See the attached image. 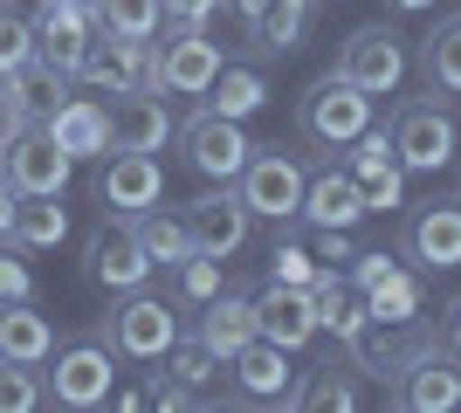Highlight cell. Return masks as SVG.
Returning <instances> with one entry per match:
<instances>
[{
	"label": "cell",
	"instance_id": "6da1fadb",
	"mask_svg": "<svg viewBox=\"0 0 461 413\" xmlns=\"http://www.w3.org/2000/svg\"><path fill=\"white\" fill-rule=\"evenodd\" d=\"M96 337H104L117 358H131V365H158V358L173 352L186 331H179V303H173V296L124 290V303H117V310L96 324Z\"/></svg>",
	"mask_w": 461,
	"mask_h": 413
},
{
	"label": "cell",
	"instance_id": "7a4b0ae2",
	"mask_svg": "<svg viewBox=\"0 0 461 413\" xmlns=\"http://www.w3.org/2000/svg\"><path fill=\"white\" fill-rule=\"evenodd\" d=\"M296 131H303L310 145H324V152H345L358 131H372V97L330 69V76H317L303 97H296Z\"/></svg>",
	"mask_w": 461,
	"mask_h": 413
},
{
	"label": "cell",
	"instance_id": "3957f363",
	"mask_svg": "<svg viewBox=\"0 0 461 413\" xmlns=\"http://www.w3.org/2000/svg\"><path fill=\"white\" fill-rule=\"evenodd\" d=\"M303 158L296 152H276V145H255L249 166H241V179H234V193H241V207L262 220H276V228H289V220L303 214Z\"/></svg>",
	"mask_w": 461,
	"mask_h": 413
},
{
	"label": "cell",
	"instance_id": "277c9868",
	"mask_svg": "<svg viewBox=\"0 0 461 413\" xmlns=\"http://www.w3.org/2000/svg\"><path fill=\"white\" fill-rule=\"evenodd\" d=\"M90 35H96V0H41L35 7V69L49 83H69Z\"/></svg>",
	"mask_w": 461,
	"mask_h": 413
},
{
	"label": "cell",
	"instance_id": "5b68a950",
	"mask_svg": "<svg viewBox=\"0 0 461 413\" xmlns=\"http://www.w3.org/2000/svg\"><path fill=\"white\" fill-rule=\"evenodd\" d=\"M179 152H186V166H193L200 179H213V186H234L255 145H249V131H241V118L193 111V118L179 124Z\"/></svg>",
	"mask_w": 461,
	"mask_h": 413
},
{
	"label": "cell",
	"instance_id": "8992f818",
	"mask_svg": "<svg viewBox=\"0 0 461 413\" xmlns=\"http://www.w3.org/2000/svg\"><path fill=\"white\" fill-rule=\"evenodd\" d=\"M83 269H90V283L124 296V290H145V275H152L158 262L145 256V241H138V228L124 214H104L90 228V241H83Z\"/></svg>",
	"mask_w": 461,
	"mask_h": 413
},
{
	"label": "cell",
	"instance_id": "52a82bcc",
	"mask_svg": "<svg viewBox=\"0 0 461 413\" xmlns=\"http://www.w3.org/2000/svg\"><path fill=\"white\" fill-rule=\"evenodd\" d=\"M406 69H413V56H406V41L385 28V21H372V28H351L345 49H338V76L358 83L366 97H393L406 83Z\"/></svg>",
	"mask_w": 461,
	"mask_h": 413
},
{
	"label": "cell",
	"instance_id": "ba28073f",
	"mask_svg": "<svg viewBox=\"0 0 461 413\" xmlns=\"http://www.w3.org/2000/svg\"><path fill=\"white\" fill-rule=\"evenodd\" d=\"M117 386V352L104 345V337H77V345H56V373H49V400L56 407H104Z\"/></svg>",
	"mask_w": 461,
	"mask_h": 413
},
{
	"label": "cell",
	"instance_id": "9c48e42d",
	"mask_svg": "<svg viewBox=\"0 0 461 413\" xmlns=\"http://www.w3.org/2000/svg\"><path fill=\"white\" fill-rule=\"evenodd\" d=\"M393 407L406 413H447L461 407V358L441 337H427L420 352H406V365L393 373Z\"/></svg>",
	"mask_w": 461,
	"mask_h": 413
},
{
	"label": "cell",
	"instance_id": "30bf717a",
	"mask_svg": "<svg viewBox=\"0 0 461 413\" xmlns=\"http://www.w3.org/2000/svg\"><path fill=\"white\" fill-rule=\"evenodd\" d=\"M385 138H393V152H400L406 173H447L455 152H461V131H455V118H447L441 103H400Z\"/></svg>",
	"mask_w": 461,
	"mask_h": 413
},
{
	"label": "cell",
	"instance_id": "8fae6325",
	"mask_svg": "<svg viewBox=\"0 0 461 413\" xmlns=\"http://www.w3.org/2000/svg\"><path fill=\"white\" fill-rule=\"evenodd\" d=\"M0 173H7V186H14V193H69L77 158L62 152L41 124H21V131L0 145Z\"/></svg>",
	"mask_w": 461,
	"mask_h": 413
},
{
	"label": "cell",
	"instance_id": "7c38bea8",
	"mask_svg": "<svg viewBox=\"0 0 461 413\" xmlns=\"http://www.w3.org/2000/svg\"><path fill=\"white\" fill-rule=\"evenodd\" d=\"M221 76V49L207 28H173L166 41H152V90L166 97H207V83Z\"/></svg>",
	"mask_w": 461,
	"mask_h": 413
},
{
	"label": "cell",
	"instance_id": "4fadbf2b",
	"mask_svg": "<svg viewBox=\"0 0 461 413\" xmlns=\"http://www.w3.org/2000/svg\"><path fill=\"white\" fill-rule=\"evenodd\" d=\"M69 83H90V90H111V97H124V90H152V41L104 35V28H96V35L83 41L77 76H69Z\"/></svg>",
	"mask_w": 461,
	"mask_h": 413
},
{
	"label": "cell",
	"instance_id": "5bb4252c",
	"mask_svg": "<svg viewBox=\"0 0 461 413\" xmlns=\"http://www.w3.org/2000/svg\"><path fill=\"white\" fill-rule=\"evenodd\" d=\"M158 200H166V166L152 152H104V166H96V207L104 214L131 220Z\"/></svg>",
	"mask_w": 461,
	"mask_h": 413
},
{
	"label": "cell",
	"instance_id": "9a60e30c",
	"mask_svg": "<svg viewBox=\"0 0 461 413\" xmlns=\"http://www.w3.org/2000/svg\"><path fill=\"white\" fill-rule=\"evenodd\" d=\"M179 220H186V235H193V248L200 256H213V262H228V256H241L249 248V207H241V193L234 186H213V193H200V200H186L179 207Z\"/></svg>",
	"mask_w": 461,
	"mask_h": 413
},
{
	"label": "cell",
	"instance_id": "2e32d148",
	"mask_svg": "<svg viewBox=\"0 0 461 413\" xmlns=\"http://www.w3.org/2000/svg\"><path fill=\"white\" fill-rule=\"evenodd\" d=\"M228 373H234V400H228V407H289L296 365H289L283 345H269V337H249V345L228 358Z\"/></svg>",
	"mask_w": 461,
	"mask_h": 413
},
{
	"label": "cell",
	"instance_id": "e0dca14e",
	"mask_svg": "<svg viewBox=\"0 0 461 413\" xmlns=\"http://www.w3.org/2000/svg\"><path fill=\"white\" fill-rule=\"evenodd\" d=\"M345 173L358 179L366 214H393V207H406V166H400V152H393V138H385V131H358V138H351Z\"/></svg>",
	"mask_w": 461,
	"mask_h": 413
},
{
	"label": "cell",
	"instance_id": "ac0fdd59",
	"mask_svg": "<svg viewBox=\"0 0 461 413\" xmlns=\"http://www.w3.org/2000/svg\"><path fill=\"white\" fill-rule=\"evenodd\" d=\"M406 256L420 269H461V200H427L406 214Z\"/></svg>",
	"mask_w": 461,
	"mask_h": 413
},
{
	"label": "cell",
	"instance_id": "d6986e66",
	"mask_svg": "<svg viewBox=\"0 0 461 413\" xmlns=\"http://www.w3.org/2000/svg\"><path fill=\"white\" fill-rule=\"evenodd\" d=\"M173 138V111L158 90H124L111 103V152H166Z\"/></svg>",
	"mask_w": 461,
	"mask_h": 413
},
{
	"label": "cell",
	"instance_id": "ffe728a7",
	"mask_svg": "<svg viewBox=\"0 0 461 413\" xmlns=\"http://www.w3.org/2000/svg\"><path fill=\"white\" fill-rule=\"evenodd\" d=\"M41 131L56 138V145L77 158V166H83V158H104V152H111V111H104L96 97H56V111L41 118Z\"/></svg>",
	"mask_w": 461,
	"mask_h": 413
},
{
	"label": "cell",
	"instance_id": "44dd1931",
	"mask_svg": "<svg viewBox=\"0 0 461 413\" xmlns=\"http://www.w3.org/2000/svg\"><path fill=\"white\" fill-rule=\"evenodd\" d=\"M255 331L283 345V352H303L310 337H317V303L310 290H289V283H269V290L255 296Z\"/></svg>",
	"mask_w": 461,
	"mask_h": 413
},
{
	"label": "cell",
	"instance_id": "7402d4cb",
	"mask_svg": "<svg viewBox=\"0 0 461 413\" xmlns=\"http://www.w3.org/2000/svg\"><path fill=\"white\" fill-rule=\"evenodd\" d=\"M193 337H200V345H207V352L221 358V365H228V358L241 352L249 337H262V331H255V296L213 290L207 303H200V317H193Z\"/></svg>",
	"mask_w": 461,
	"mask_h": 413
},
{
	"label": "cell",
	"instance_id": "603a6c76",
	"mask_svg": "<svg viewBox=\"0 0 461 413\" xmlns=\"http://www.w3.org/2000/svg\"><path fill=\"white\" fill-rule=\"evenodd\" d=\"M303 228H358L366 220V193H358V179L345 166H324V173L303 179Z\"/></svg>",
	"mask_w": 461,
	"mask_h": 413
},
{
	"label": "cell",
	"instance_id": "cb8c5ba5",
	"mask_svg": "<svg viewBox=\"0 0 461 413\" xmlns=\"http://www.w3.org/2000/svg\"><path fill=\"white\" fill-rule=\"evenodd\" d=\"M310 303H317V331H330L338 337V345H358V337H366V324H372V310H366V290H358V283H351V275H317V283H310Z\"/></svg>",
	"mask_w": 461,
	"mask_h": 413
},
{
	"label": "cell",
	"instance_id": "d4e9b609",
	"mask_svg": "<svg viewBox=\"0 0 461 413\" xmlns=\"http://www.w3.org/2000/svg\"><path fill=\"white\" fill-rule=\"evenodd\" d=\"M7 241H14L21 256H35V248H62V241H69V207H62V193H21Z\"/></svg>",
	"mask_w": 461,
	"mask_h": 413
},
{
	"label": "cell",
	"instance_id": "484cf974",
	"mask_svg": "<svg viewBox=\"0 0 461 413\" xmlns=\"http://www.w3.org/2000/svg\"><path fill=\"white\" fill-rule=\"evenodd\" d=\"M0 352H7V358H28V365H49V358H56V324L35 310V296L0 303Z\"/></svg>",
	"mask_w": 461,
	"mask_h": 413
},
{
	"label": "cell",
	"instance_id": "4316f807",
	"mask_svg": "<svg viewBox=\"0 0 461 413\" xmlns=\"http://www.w3.org/2000/svg\"><path fill=\"white\" fill-rule=\"evenodd\" d=\"M262 103H269V83L249 62H221V76L207 83V111H221V118H255Z\"/></svg>",
	"mask_w": 461,
	"mask_h": 413
},
{
	"label": "cell",
	"instance_id": "83f0119b",
	"mask_svg": "<svg viewBox=\"0 0 461 413\" xmlns=\"http://www.w3.org/2000/svg\"><path fill=\"white\" fill-rule=\"evenodd\" d=\"M289 407H303V413H351V407H358V379H351L345 365L296 373V386H289Z\"/></svg>",
	"mask_w": 461,
	"mask_h": 413
},
{
	"label": "cell",
	"instance_id": "f1b7e54d",
	"mask_svg": "<svg viewBox=\"0 0 461 413\" xmlns=\"http://www.w3.org/2000/svg\"><path fill=\"white\" fill-rule=\"evenodd\" d=\"M420 76L434 90H447V97H461V14L434 21L420 35Z\"/></svg>",
	"mask_w": 461,
	"mask_h": 413
},
{
	"label": "cell",
	"instance_id": "f546056e",
	"mask_svg": "<svg viewBox=\"0 0 461 413\" xmlns=\"http://www.w3.org/2000/svg\"><path fill=\"white\" fill-rule=\"evenodd\" d=\"M303 28H310V0H269L249 35H255V49H262V56H289V49L303 41Z\"/></svg>",
	"mask_w": 461,
	"mask_h": 413
},
{
	"label": "cell",
	"instance_id": "4dcf8cb0",
	"mask_svg": "<svg viewBox=\"0 0 461 413\" xmlns=\"http://www.w3.org/2000/svg\"><path fill=\"white\" fill-rule=\"evenodd\" d=\"M366 310H372V324H420V283L406 269H385L366 290Z\"/></svg>",
	"mask_w": 461,
	"mask_h": 413
},
{
	"label": "cell",
	"instance_id": "1f68e13d",
	"mask_svg": "<svg viewBox=\"0 0 461 413\" xmlns=\"http://www.w3.org/2000/svg\"><path fill=\"white\" fill-rule=\"evenodd\" d=\"M138 241H145V256L158 262V269H173L179 256H193V235H186V220L166 214V207H145V214H131Z\"/></svg>",
	"mask_w": 461,
	"mask_h": 413
},
{
	"label": "cell",
	"instance_id": "d6a6232c",
	"mask_svg": "<svg viewBox=\"0 0 461 413\" xmlns=\"http://www.w3.org/2000/svg\"><path fill=\"white\" fill-rule=\"evenodd\" d=\"M213 290H221V262L200 256V248H193V256H179L173 269H166V296H173L179 310H200Z\"/></svg>",
	"mask_w": 461,
	"mask_h": 413
},
{
	"label": "cell",
	"instance_id": "836d02e7",
	"mask_svg": "<svg viewBox=\"0 0 461 413\" xmlns=\"http://www.w3.org/2000/svg\"><path fill=\"white\" fill-rule=\"evenodd\" d=\"M41 407H49V379H41V365L0 352V413H41Z\"/></svg>",
	"mask_w": 461,
	"mask_h": 413
},
{
	"label": "cell",
	"instance_id": "e575fe53",
	"mask_svg": "<svg viewBox=\"0 0 461 413\" xmlns=\"http://www.w3.org/2000/svg\"><path fill=\"white\" fill-rule=\"evenodd\" d=\"M158 21H166V0H96V28H104V35L152 41Z\"/></svg>",
	"mask_w": 461,
	"mask_h": 413
},
{
	"label": "cell",
	"instance_id": "d590c367",
	"mask_svg": "<svg viewBox=\"0 0 461 413\" xmlns=\"http://www.w3.org/2000/svg\"><path fill=\"white\" fill-rule=\"evenodd\" d=\"M324 275V262L310 256V241H296V235H276V248H269V283H289V290H310Z\"/></svg>",
	"mask_w": 461,
	"mask_h": 413
},
{
	"label": "cell",
	"instance_id": "8d00e7d4",
	"mask_svg": "<svg viewBox=\"0 0 461 413\" xmlns=\"http://www.w3.org/2000/svg\"><path fill=\"white\" fill-rule=\"evenodd\" d=\"M158 365H166V373H173L179 386H193V393H207L213 379H221V358H213L207 345H200V337H179V345H173L166 358H158Z\"/></svg>",
	"mask_w": 461,
	"mask_h": 413
},
{
	"label": "cell",
	"instance_id": "74e56055",
	"mask_svg": "<svg viewBox=\"0 0 461 413\" xmlns=\"http://www.w3.org/2000/svg\"><path fill=\"white\" fill-rule=\"evenodd\" d=\"M28 62H35V14H21V7L0 0V76L28 69Z\"/></svg>",
	"mask_w": 461,
	"mask_h": 413
},
{
	"label": "cell",
	"instance_id": "f35d334b",
	"mask_svg": "<svg viewBox=\"0 0 461 413\" xmlns=\"http://www.w3.org/2000/svg\"><path fill=\"white\" fill-rule=\"evenodd\" d=\"M21 296H35V269H28L21 248L7 241V248H0V303H21Z\"/></svg>",
	"mask_w": 461,
	"mask_h": 413
},
{
	"label": "cell",
	"instance_id": "ab89813d",
	"mask_svg": "<svg viewBox=\"0 0 461 413\" xmlns=\"http://www.w3.org/2000/svg\"><path fill=\"white\" fill-rule=\"evenodd\" d=\"M213 14H221V0H166V21H173V28H207Z\"/></svg>",
	"mask_w": 461,
	"mask_h": 413
},
{
	"label": "cell",
	"instance_id": "60d3db41",
	"mask_svg": "<svg viewBox=\"0 0 461 413\" xmlns=\"http://www.w3.org/2000/svg\"><path fill=\"white\" fill-rule=\"evenodd\" d=\"M14 186H7V173H0V241H7V228H14Z\"/></svg>",
	"mask_w": 461,
	"mask_h": 413
},
{
	"label": "cell",
	"instance_id": "b9f144b4",
	"mask_svg": "<svg viewBox=\"0 0 461 413\" xmlns=\"http://www.w3.org/2000/svg\"><path fill=\"white\" fill-rule=\"evenodd\" d=\"M447 352L461 358V296H455V303H447Z\"/></svg>",
	"mask_w": 461,
	"mask_h": 413
},
{
	"label": "cell",
	"instance_id": "7bdbcfd3",
	"mask_svg": "<svg viewBox=\"0 0 461 413\" xmlns=\"http://www.w3.org/2000/svg\"><path fill=\"white\" fill-rule=\"evenodd\" d=\"M234 14H241V28H255V21H262V7H269V0H228Z\"/></svg>",
	"mask_w": 461,
	"mask_h": 413
},
{
	"label": "cell",
	"instance_id": "ee69618b",
	"mask_svg": "<svg viewBox=\"0 0 461 413\" xmlns=\"http://www.w3.org/2000/svg\"><path fill=\"white\" fill-rule=\"evenodd\" d=\"M393 14H427V7H441V0H385Z\"/></svg>",
	"mask_w": 461,
	"mask_h": 413
},
{
	"label": "cell",
	"instance_id": "f6af8a7d",
	"mask_svg": "<svg viewBox=\"0 0 461 413\" xmlns=\"http://www.w3.org/2000/svg\"><path fill=\"white\" fill-rule=\"evenodd\" d=\"M14 131H21V118H7V111H0V145H7Z\"/></svg>",
	"mask_w": 461,
	"mask_h": 413
}]
</instances>
